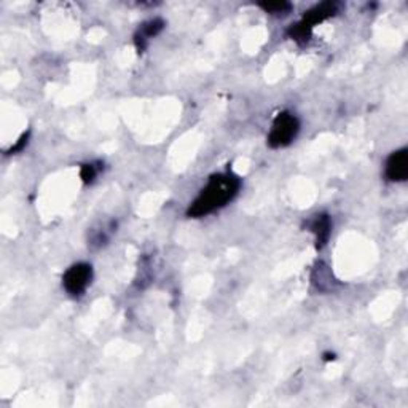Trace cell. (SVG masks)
<instances>
[{
    "label": "cell",
    "mask_w": 408,
    "mask_h": 408,
    "mask_svg": "<svg viewBox=\"0 0 408 408\" xmlns=\"http://www.w3.org/2000/svg\"><path fill=\"white\" fill-rule=\"evenodd\" d=\"M241 188V179L233 173H222L215 174L209 179L200 195L196 196L195 201L190 204L187 210L188 217H200L208 215L214 210L225 206L227 203L235 198Z\"/></svg>",
    "instance_id": "1"
},
{
    "label": "cell",
    "mask_w": 408,
    "mask_h": 408,
    "mask_svg": "<svg viewBox=\"0 0 408 408\" xmlns=\"http://www.w3.org/2000/svg\"><path fill=\"white\" fill-rule=\"evenodd\" d=\"M337 13V4L332 2H324L321 5H316L315 9L310 10L300 23H297L295 26H292L289 29V37L297 44H306L311 37L312 27L317 23H322L324 19H327L333 16Z\"/></svg>",
    "instance_id": "2"
},
{
    "label": "cell",
    "mask_w": 408,
    "mask_h": 408,
    "mask_svg": "<svg viewBox=\"0 0 408 408\" xmlns=\"http://www.w3.org/2000/svg\"><path fill=\"white\" fill-rule=\"evenodd\" d=\"M300 131V121L290 112H281L273 121L268 134V146L271 148H281L289 146Z\"/></svg>",
    "instance_id": "3"
},
{
    "label": "cell",
    "mask_w": 408,
    "mask_h": 408,
    "mask_svg": "<svg viewBox=\"0 0 408 408\" xmlns=\"http://www.w3.org/2000/svg\"><path fill=\"white\" fill-rule=\"evenodd\" d=\"M93 280V267L90 263H76L66 271L63 276V285L67 294L73 297L81 295Z\"/></svg>",
    "instance_id": "4"
},
{
    "label": "cell",
    "mask_w": 408,
    "mask_h": 408,
    "mask_svg": "<svg viewBox=\"0 0 408 408\" xmlns=\"http://www.w3.org/2000/svg\"><path fill=\"white\" fill-rule=\"evenodd\" d=\"M386 178L392 182H404L408 178V151L392 152L386 161Z\"/></svg>",
    "instance_id": "5"
},
{
    "label": "cell",
    "mask_w": 408,
    "mask_h": 408,
    "mask_svg": "<svg viewBox=\"0 0 408 408\" xmlns=\"http://www.w3.org/2000/svg\"><path fill=\"white\" fill-rule=\"evenodd\" d=\"M163 27H165V21H163V19H158V18L151 19L148 23L142 24L139 32L136 34V45H138V50L144 51L148 39L158 36V34L163 31Z\"/></svg>",
    "instance_id": "6"
},
{
    "label": "cell",
    "mask_w": 408,
    "mask_h": 408,
    "mask_svg": "<svg viewBox=\"0 0 408 408\" xmlns=\"http://www.w3.org/2000/svg\"><path fill=\"white\" fill-rule=\"evenodd\" d=\"M310 228L312 233L316 235V241H317V248H322L327 244L329 238H330V231H332V222L330 217L327 214H321L316 215L315 219L311 220Z\"/></svg>",
    "instance_id": "7"
},
{
    "label": "cell",
    "mask_w": 408,
    "mask_h": 408,
    "mask_svg": "<svg viewBox=\"0 0 408 408\" xmlns=\"http://www.w3.org/2000/svg\"><path fill=\"white\" fill-rule=\"evenodd\" d=\"M260 6L267 13H271V15H284V13H287L292 9V5L287 2H268L260 4Z\"/></svg>",
    "instance_id": "8"
},
{
    "label": "cell",
    "mask_w": 408,
    "mask_h": 408,
    "mask_svg": "<svg viewBox=\"0 0 408 408\" xmlns=\"http://www.w3.org/2000/svg\"><path fill=\"white\" fill-rule=\"evenodd\" d=\"M80 175H81V179H83V182L90 183V182H93L94 179H96L98 169L94 168V165H83V166H81Z\"/></svg>",
    "instance_id": "9"
}]
</instances>
